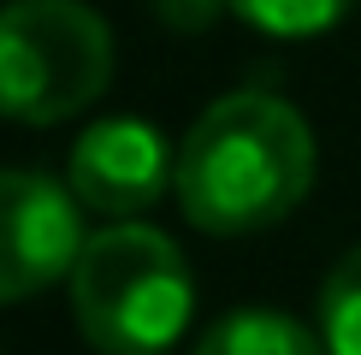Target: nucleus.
Segmentation results:
<instances>
[{"label":"nucleus","mask_w":361,"mask_h":355,"mask_svg":"<svg viewBox=\"0 0 361 355\" xmlns=\"http://www.w3.org/2000/svg\"><path fill=\"white\" fill-rule=\"evenodd\" d=\"M343 12H350V0H231V18L273 42H314Z\"/></svg>","instance_id":"6e6552de"},{"label":"nucleus","mask_w":361,"mask_h":355,"mask_svg":"<svg viewBox=\"0 0 361 355\" xmlns=\"http://www.w3.org/2000/svg\"><path fill=\"white\" fill-rule=\"evenodd\" d=\"M190 355H326L320 332L279 308H231L195 337Z\"/></svg>","instance_id":"423d86ee"},{"label":"nucleus","mask_w":361,"mask_h":355,"mask_svg":"<svg viewBox=\"0 0 361 355\" xmlns=\"http://www.w3.org/2000/svg\"><path fill=\"white\" fill-rule=\"evenodd\" d=\"M113 83V30L83 0L0 6V118L66 125Z\"/></svg>","instance_id":"7ed1b4c3"},{"label":"nucleus","mask_w":361,"mask_h":355,"mask_svg":"<svg viewBox=\"0 0 361 355\" xmlns=\"http://www.w3.org/2000/svg\"><path fill=\"white\" fill-rule=\"evenodd\" d=\"M154 6V18L172 30V36H207L225 12H231V0H148Z\"/></svg>","instance_id":"1a4fd4ad"},{"label":"nucleus","mask_w":361,"mask_h":355,"mask_svg":"<svg viewBox=\"0 0 361 355\" xmlns=\"http://www.w3.org/2000/svg\"><path fill=\"white\" fill-rule=\"evenodd\" d=\"M178 148L148 118H95L66 160V184L83 201V213L142 219L172 189Z\"/></svg>","instance_id":"39448f33"},{"label":"nucleus","mask_w":361,"mask_h":355,"mask_svg":"<svg viewBox=\"0 0 361 355\" xmlns=\"http://www.w3.org/2000/svg\"><path fill=\"white\" fill-rule=\"evenodd\" d=\"M314 332H320L326 355H361V249H350L326 273L320 296H314Z\"/></svg>","instance_id":"0eeeda50"},{"label":"nucleus","mask_w":361,"mask_h":355,"mask_svg":"<svg viewBox=\"0 0 361 355\" xmlns=\"http://www.w3.org/2000/svg\"><path fill=\"white\" fill-rule=\"evenodd\" d=\"M314 189V130L284 95L237 89L190 125L178 142L172 196L207 237L273 231Z\"/></svg>","instance_id":"f257e3e1"},{"label":"nucleus","mask_w":361,"mask_h":355,"mask_svg":"<svg viewBox=\"0 0 361 355\" xmlns=\"http://www.w3.org/2000/svg\"><path fill=\"white\" fill-rule=\"evenodd\" d=\"M66 285L71 320L95 355H172L195 314V278L178 243L137 219L89 237Z\"/></svg>","instance_id":"f03ea898"},{"label":"nucleus","mask_w":361,"mask_h":355,"mask_svg":"<svg viewBox=\"0 0 361 355\" xmlns=\"http://www.w3.org/2000/svg\"><path fill=\"white\" fill-rule=\"evenodd\" d=\"M83 243V201L71 184L30 166H0V308L71 278Z\"/></svg>","instance_id":"20e7f679"}]
</instances>
